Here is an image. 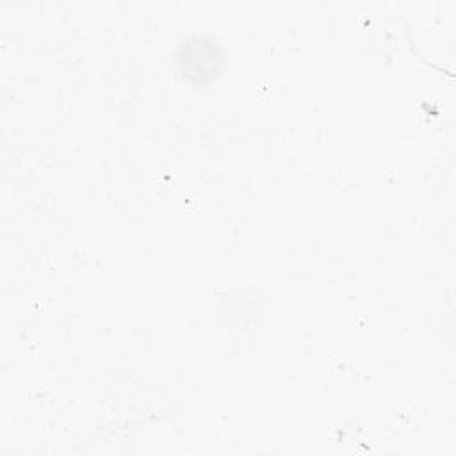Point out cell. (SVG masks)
I'll use <instances>...</instances> for the list:
<instances>
[{"mask_svg": "<svg viewBox=\"0 0 456 456\" xmlns=\"http://www.w3.org/2000/svg\"><path fill=\"white\" fill-rule=\"evenodd\" d=\"M176 61L183 77L194 82H207L219 73L224 62V52L216 37L192 34L180 45Z\"/></svg>", "mask_w": 456, "mask_h": 456, "instance_id": "obj_1", "label": "cell"}]
</instances>
